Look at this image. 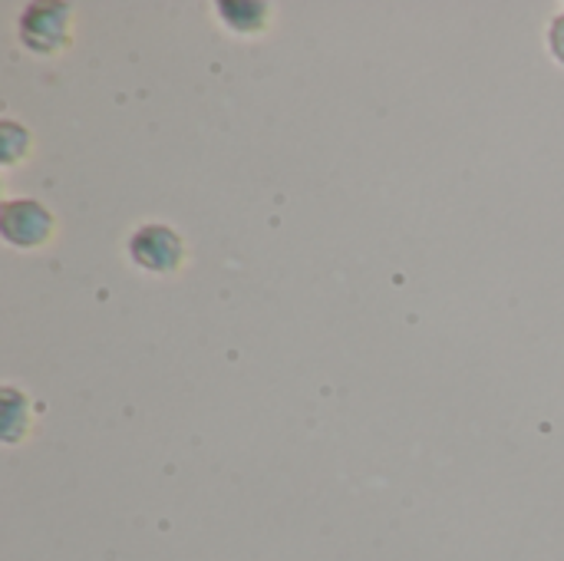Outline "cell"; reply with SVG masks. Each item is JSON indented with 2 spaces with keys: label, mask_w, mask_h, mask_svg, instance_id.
Returning a JSON list of instances; mask_svg holds the SVG:
<instances>
[{
  "label": "cell",
  "mask_w": 564,
  "mask_h": 561,
  "mask_svg": "<svg viewBox=\"0 0 564 561\" xmlns=\"http://www.w3.org/2000/svg\"><path fill=\"white\" fill-rule=\"evenodd\" d=\"M3 238L17 248H36L53 235V215L36 198H13L3 205L0 218Z\"/></svg>",
  "instance_id": "7a4b0ae2"
},
{
  "label": "cell",
  "mask_w": 564,
  "mask_h": 561,
  "mask_svg": "<svg viewBox=\"0 0 564 561\" xmlns=\"http://www.w3.org/2000/svg\"><path fill=\"white\" fill-rule=\"evenodd\" d=\"M218 10H221V20H225L228 26H238V30H261L264 23L251 20V13H264L268 7H264V3H254V7H245V3H221Z\"/></svg>",
  "instance_id": "277c9868"
},
{
  "label": "cell",
  "mask_w": 564,
  "mask_h": 561,
  "mask_svg": "<svg viewBox=\"0 0 564 561\" xmlns=\"http://www.w3.org/2000/svg\"><path fill=\"white\" fill-rule=\"evenodd\" d=\"M129 255L142 271L172 274L185 258V245L169 225H139L129 238Z\"/></svg>",
  "instance_id": "6da1fadb"
},
{
  "label": "cell",
  "mask_w": 564,
  "mask_h": 561,
  "mask_svg": "<svg viewBox=\"0 0 564 561\" xmlns=\"http://www.w3.org/2000/svg\"><path fill=\"white\" fill-rule=\"evenodd\" d=\"M23 46L36 53H53L69 40V10L59 3H33L20 20Z\"/></svg>",
  "instance_id": "3957f363"
},
{
  "label": "cell",
  "mask_w": 564,
  "mask_h": 561,
  "mask_svg": "<svg viewBox=\"0 0 564 561\" xmlns=\"http://www.w3.org/2000/svg\"><path fill=\"white\" fill-rule=\"evenodd\" d=\"M549 36H552V53H555V56L564 63V13L562 17H555V23H552Z\"/></svg>",
  "instance_id": "5b68a950"
}]
</instances>
